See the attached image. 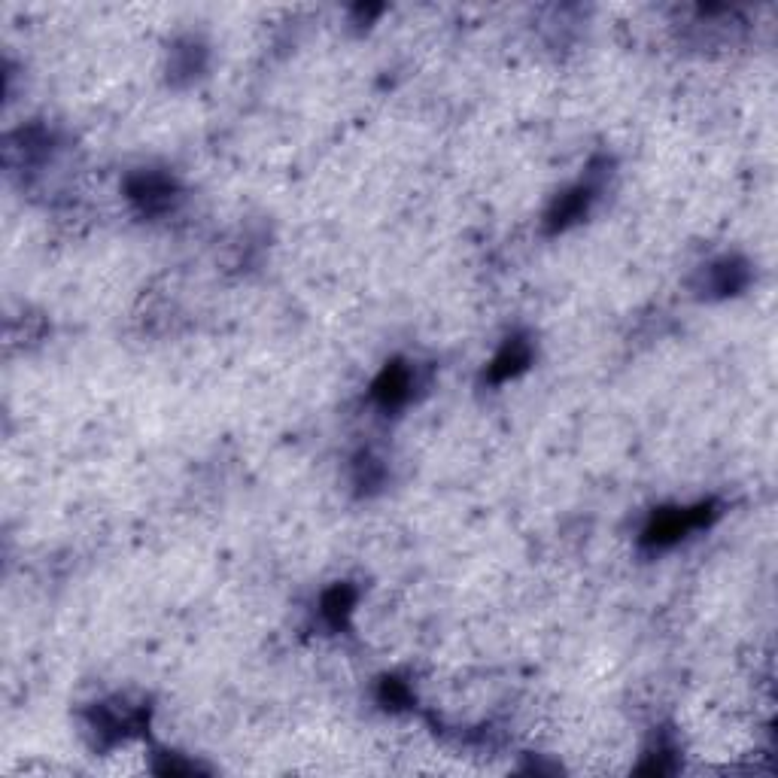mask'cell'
Instances as JSON below:
<instances>
[{
	"mask_svg": "<svg viewBox=\"0 0 778 778\" xmlns=\"http://www.w3.org/2000/svg\"><path fill=\"white\" fill-rule=\"evenodd\" d=\"M128 192L143 210H162L174 198V183L162 174H140L131 180Z\"/></svg>",
	"mask_w": 778,
	"mask_h": 778,
	"instance_id": "obj_2",
	"label": "cell"
},
{
	"mask_svg": "<svg viewBox=\"0 0 778 778\" xmlns=\"http://www.w3.org/2000/svg\"><path fill=\"white\" fill-rule=\"evenodd\" d=\"M350 608H353V590L350 587H335L323 599V614L332 620V624H341V620L350 614Z\"/></svg>",
	"mask_w": 778,
	"mask_h": 778,
	"instance_id": "obj_7",
	"label": "cell"
},
{
	"mask_svg": "<svg viewBox=\"0 0 778 778\" xmlns=\"http://www.w3.org/2000/svg\"><path fill=\"white\" fill-rule=\"evenodd\" d=\"M745 280H748V271L739 262H721L712 268V289L721 295H733L736 289L745 286Z\"/></svg>",
	"mask_w": 778,
	"mask_h": 778,
	"instance_id": "obj_6",
	"label": "cell"
},
{
	"mask_svg": "<svg viewBox=\"0 0 778 778\" xmlns=\"http://www.w3.org/2000/svg\"><path fill=\"white\" fill-rule=\"evenodd\" d=\"M411 386H414V374H411V368H405V365H389L383 374H380V380L374 383V399L380 402V405H386V408H396V405H402L408 396H411Z\"/></svg>",
	"mask_w": 778,
	"mask_h": 778,
	"instance_id": "obj_3",
	"label": "cell"
},
{
	"mask_svg": "<svg viewBox=\"0 0 778 778\" xmlns=\"http://www.w3.org/2000/svg\"><path fill=\"white\" fill-rule=\"evenodd\" d=\"M709 505H699V508H672V511H660L651 526L645 529V541L654 544V548H666V544L681 541L687 532L699 529L709 520Z\"/></svg>",
	"mask_w": 778,
	"mask_h": 778,
	"instance_id": "obj_1",
	"label": "cell"
},
{
	"mask_svg": "<svg viewBox=\"0 0 778 778\" xmlns=\"http://www.w3.org/2000/svg\"><path fill=\"white\" fill-rule=\"evenodd\" d=\"M529 359H532V350H529V341H523V338H511L502 350H499V356L490 362V380L493 383H502V380H508V377H514L517 371H523L526 365H529Z\"/></svg>",
	"mask_w": 778,
	"mask_h": 778,
	"instance_id": "obj_4",
	"label": "cell"
},
{
	"mask_svg": "<svg viewBox=\"0 0 778 778\" xmlns=\"http://www.w3.org/2000/svg\"><path fill=\"white\" fill-rule=\"evenodd\" d=\"M593 192H596V186L593 183H581V186H575L572 192H566L560 201H557V207L551 210V228H566L569 222H575V219H581L584 213H587V207H590V201H593Z\"/></svg>",
	"mask_w": 778,
	"mask_h": 778,
	"instance_id": "obj_5",
	"label": "cell"
}]
</instances>
